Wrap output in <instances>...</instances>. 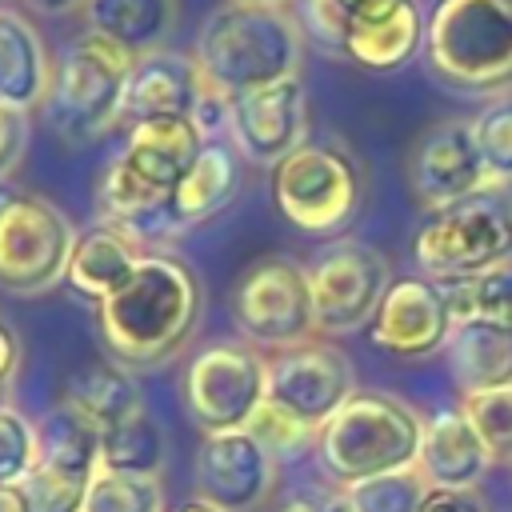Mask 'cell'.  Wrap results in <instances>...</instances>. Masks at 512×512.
<instances>
[{
	"label": "cell",
	"mask_w": 512,
	"mask_h": 512,
	"mask_svg": "<svg viewBox=\"0 0 512 512\" xmlns=\"http://www.w3.org/2000/svg\"><path fill=\"white\" fill-rule=\"evenodd\" d=\"M472 140L492 188H512V92H500L472 116Z\"/></svg>",
	"instance_id": "obj_32"
},
{
	"label": "cell",
	"mask_w": 512,
	"mask_h": 512,
	"mask_svg": "<svg viewBox=\"0 0 512 512\" xmlns=\"http://www.w3.org/2000/svg\"><path fill=\"white\" fill-rule=\"evenodd\" d=\"M68 412H76L84 424H92L96 432H108L116 428L120 420L144 412V400H140V384L132 380V372L116 360H96V364H84L68 376L64 384V400H60Z\"/></svg>",
	"instance_id": "obj_27"
},
{
	"label": "cell",
	"mask_w": 512,
	"mask_h": 512,
	"mask_svg": "<svg viewBox=\"0 0 512 512\" xmlns=\"http://www.w3.org/2000/svg\"><path fill=\"white\" fill-rule=\"evenodd\" d=\"M52 60L44 36L28 16L0 4V104L16 112H32L48 100Z\"/></svg>",
	"instance_id": "obj_23"
},
{
	"label": "cell",
	"mask_w": 512,
	"mask_h": 512,
	"mask_svg": "<svg viewBox=\"0 0 512 512\" xmlns=\"http://www.w3.org/2000/svg\"><path fill=\"white\" fill-rule=\"evenodd\" d=\"M76 512H164V488L148 476H124L96 468Z\"/></svg>",
	"instance_id": "obj_31"
},
{
	"label": "cell",
	"mask_w": 512,
	"mask_h": 512,
	"mask_svg": "<svg viewBox=\"0 0 512 512\" xmlns=\"http://www.w3.org/2000/svg\"><path fill=\"white\" fill-rule=\"evenodd\" d=\"M268 4H284V0H268Z\"/></svg>",
	"instance_id": "obj_47"
},
{
	"label": "cell",
	"mask_w": 512,
	"mask_h": 512,
	"mask_svg": "<svg viewBox=\"0 0 512 512\" xmlns=\"http://www.w3.org/2000/svg\"><path fill=\"white\" fill-rule=\"evenodd\" d=\"M240 152L224 140H204L200 156L192 160V168L184 172V180L172 188V208L176 220L184 228L212 220L216 212H224L236 192H240Z\"/></svg>",
	"instance_id": "obj_28"
},
{
	"label": "cell",
	"mask_w": 512,
	"mask_h": 512,
	"mask_svg": "<svg viewBox=\"0 0 512 512\" xmlns=\"http://www.w3.org/2000/svg\"><path fill=\"white\" fill-rule=\"evenodd\" d=\"M276 464L280 460L268 448H260L244 428L204 436L196 452L200 500L224 512H256L276 488Z\"/></svg>",
	"instance_id": "obj_17"
},
{
	"label": "cell",
	"mask_w": 512,
	"mask_h": 512,
	"mask_svg": "<svg viewBox=\"0 0 512 512\" xmlns=\"http://www.w3.org/2000/svg\"><path fill=\"white\" fill-rule=\"evenodd\" d=\"M36 12H48V16H56V12H72V8H84V0H28Z\"/></svg>",
	"instance_id": "obj_43"
},
{
	"label": "cell",
	"mask_w": 512,
	"mask_h": 512,
	"mask_svg": "<svg viewBox=\"0 0 512 512\" xmlns=\"http://www.w3.org/2000/svg\"><path fill=\"white\" fill-rule=\"evenodd\" d=\"M448 368L464 396L512 388V328L484 324V320H460L448 336Z\"/></svg>",
	"instance_id": "obj_26"
},
{
	"label": "cell",
	"mask_w": 512,
	"mask_h": 512,
	"mask_svg": "<svg viewBox=\"0 0 512 512\" xmlns=\"http://www.w3.org/2000/svg\"><path fill=\"white\" fill-rule=\"evenodd\" d=\"M460 412L492 452V460H512V388L472 392L460 400Z\"/></svg>",
	"instance_id": "obj_34"
},
{
	"label": "cell",
	"mask_w": 512,
	"mask_h": 512,
	"mask_svg": "<svg viewBox=\"0 0 512 512\" xmlns=\"http://www.w3.org/2000/svg\"><path fill=\"white\" fill-rule=\"evenodd\" d=\"M96 208H100V224L124 232L136 248L164 244L176 232H184V224L176 220V208H172V192L136 176L120 156L100 176Z\"/></svg>",
	"instance_id": "obj_19"
},
{
	"label": "cell",
	"mask_w": 512,
	"mask_h": 512,
	"mask_svg": "<svg viewBox=\"0 0 512 512\" xmlns=\"http://www.w3.org/2000/svg\"><path fill=\"white\" fill-rule=\"evenodd\" d=\"M16 360H20V344H16V332L0 320V384H8V376L16 372Z\"/></svg>",
	"instance_id": "obj_40"
},
{
	"label": "cell",
	"mask_w": 512,
	"mask_h": 512,
	"mask_svg": "<svg viewBox=\"0 0 512 512\" xmlns=\"http://www.w3.org/2000/svg\"><path fill=\"white\" fill-rule=\"evenodd\" d=\"M368 336H372V348L396 360H424L444 352L452 336V312H448L444 288L428 276L392 280L368 324Z\"/></svg>",
	"instance_id": "obj_16"
},
{
	"label": "cell",
	"mask_w": 512,
	"mask_h": 512,
	"mask_svg": "<svg viewBox=\"0 0 512 512\" xmlns=\"http://www.w3.org/2000/svg\"><path fill=\"white\" fill-rule=\"evenodd\" d=\"M268 396V356L252 344H208L184 372V408L204 436L240 432Z\"/></svg>",
	"instance_id": "obj_9"
},
{
	"label": "cell",
	"mask_w": 512,
	"mask_h": 512,
	"mask_svg": "<svg viewBox=\"0 0 512 512\" xmlns=\"http://www.w3.org/2000/svg\"><path fill=\"white\" fill-rule=\"evenodd\" d=\"M356 392L352 360L320 340H304L268 356V400L308 424L316 436Z\"/></svg>",
	"instance_id": "obj_12"
},
{
	"label": "cell",
	"mask_w": 512,
	"mask_h": 512,
	"mask_svg": "<svg viewBox=\"0 0 512 512\" xmlns=\"http://www.w3.org/2000/svg\"><path fill=\"white\" fill-rule=\"evenodd\" d=\"M232 316H236V328L252 340V348L260 344L280 352L312 340L316 316H312L308 268L288 256L256 260L232 292Z\"/></svg>",
	"instance_id": "obj_10"
},
{
	"label": "cell",
	"mask_w": 512,
	"mask_h": 512,
	"mask_svg": "<svg viewBox=\"0 0 512 512\" xmlns=\"http://www.w3.org/2000/svg\"><path fill=\"white\" fill-rule=\"evenodd\" d=\"M0 512H32L20 488H0Z\"/></svg>",
	"instance_id": "obj_42"
},
{
	"label": "cell",
	"mask_w": 512,
	"mask_h": 512,
	"mask_svg": "<svg viewBox=\"0 0 512 512\" xmlns=\"http://www.w3.org/2000/svg\"><path fill=\"white\" fill-rule=\"evenodd\" d=\"M416 264L428 280L452 284L512 264V196L488 188L448 212H436L416 232Z\"/></svg>",
	"instance_id": "obj_6"
},
{
	"label": "cell",
	"mask_w": 512,
	"mask_h": 512,
	"mask_svg": "<svg viewBox=\"0 0 512 512\" xmlns=\"http://www.w3.org/2000/svg\"><path fill=\"white\" fill-rule=\"evenodd\" d=\"M100 468L160 480V468H164V432H160V424L148 412H136V416L120 420L116 428L100 432Z\"/></svg>",
	"instance_id": "obj_29"
},
{
	"label": "cell",
	"mask_w": 512,
	"mask_h": 512,
	"mask_svg": "<svg viewBox=\"0 0 512 512\" xmlns=\"http://www.w3.org/2000/svg\"><path fill=\"white\" fill-rule=\"evenodd\" d=\"M204 76L192 60V52L160 48L132 60L128 92H124V120H156V116H188L200 100Z\"/></svg>",
	"instance_id": "obj_20"
},
{
	"label": "cell",
	"mask_w": 512,
	"mask_h": 512,
	"mask_svg": "<svg viewBox=\"0 0 512 512\" xmlns=\"http://www.w3.org/2000/svg\"><path fill=\"white\" fill-rule=\"evenodd\" d=\"M24 144H28V112L0 104V180L20 164Z\"/></svg>",
	"instance_id": "obj_38"
},
{
	"label": "cell",
	"mask_w": 512,
	"mask_h": 512,
	"mask_svg": "<svg viewBox=\"0 0 512 512\" xmlns=\"http://www.w3.org/2000/svg\"><path fill=\"white\" fill-rule=\"evenodd\" d=\"M76 244L72 220L44 196L16 192L0 200V288L40 296L64 280Z\"/></svg>",
	"instance_id": "obj_8"
},
{
	"label": "cell",
	"mask_w": 512,
	"mask_h": 512,
	"mask_svg": "<svg viewBox=\"0 0 512 512\" xmlns=\"http://www.w3.org/2000/svg\"><path fill=\"white\" fill-rule=\"evenodd\" d=\"M492 464V452L460 408H440L424 420L416 472L428 488H476Z\"/></svg>",
	"instance_id": "obj_21"
},
{
	"label": "cell",
	"mask_w": 512,
	"mask_h": 512,
	"mask_svg": "<svg viewBox=\"0 0 512 512\" xmlns=\"http://www.w3.org/2000/svg\"><path fill=\"white\" fill-rule=\"evenodd\" d=\"M176 512H224V508H216V504H208V500H200V496H196V500H188V504H180Z\"/></svg>",
	"instance_id": "obj_44"
},
{
	"label": "cell",
	"mask_w": 512,
	"mask_h": 512,
	"mask_svg": "<svg viewBox=\"0 0 512 512\" xmlns=\"http://www.w3.org/2000/svg\"><path fill=\"white\" fill-rule=\"evenodd\" d=\"M40 460V428L16 412L0 408V488H20Z\"/></svg>",
	"instance_id": "obj_35"
},
{
	"label": "cell",
	"mask_w": 512,
	"mask_h": 512,
	"mask_svg": "<svg viewBox=\"0 0 512 512\" xmlns=\"http://www.w3.org/2000/svg\"><path fill=\"white\" fill-rule=\"evenodd\" d=\"M392 284L388 256L364 240H336L308 264L316 332L344 336L372 324L384 292Z\"/></svg>",
	"instance_id": "obj_11"
},
{
	"label": "cell",
	"mask_w": 512,
	"mask_h": 512,
	"mask_svg": "<svg viewBox=\"0 0 512 512\" xmlns=\"http://www.w3.org/2000/svg\"><path fill=\"white\" fill-rule=\"evenodd\" d=\"M440 288H444L452 324L484 320V324L512 328V264L492 268V272L472 276V280H452V284H440Z\"/></svg>",
	"instance_id": "obj_30"
},
{
	"label": "cell",
	"mask_w": 512,
	"mask_h": 512,
	"mask_svg": "<svg viewBox=\"0 0 512 512\" xmlns=\"http://www.w3.org/2000/svg\"><path fill=\"white\" fill-rule=\"evenodd\" d=\"M420 512H488L476 488H428Z\"/></svg>",
	"instance_id": "obj_39"
},
{
	"label": "cell",
	"mask_w": 512,
	"mask_h": 512,
	"mask_svg": "<svg viewBox=\"0 0 512 512\" xmlns=\"http://www.w3.org/2000/svg\"><path fill=\"white\" fill-rule=\"evenodd\" d=\"M104 348L124 368H156L172 360L200 320V280L196 272L168 256L144 252L120 292L96 304Z\"/></svg>",
	"instance_id": "obj_1"
},
{
	"label": "cell",
	"mask_w": 512,
	"mask_h": 512,
	"mask_svg": "<svg viewBox=\"0 0 512 512\" xmlns=\"http://www.w3.org/2000/svg\"><path fill=\"white\" fill-rule=\"evenodd\" d=\"M424 28L416 0H368L344 16V56L372 72H396L424 48Z\"/></svg>",
	"instance_id": "obj_18"
},
{
	"label": "cell",
	"mask_w": 512,
	"mask_h": 512,
	"mask_svg": "<svg viewBox=\"0 0 512 512\" xmlns=\"http://www.w3.org/2000/svg\"><path fill=\"white\" fill-rule=\"evenodd\" d=\"M332 4H336V8H340V12H344V16H348V12H352V8H360V4H368V0H332Z\"/></svg>",
	"instance_id": "obj_45"
},
{
	"label": "cell",
	"mask_w": 512,
	"mask_h": 512,
	"mask_svg": "<svg viewBox=\"0 0 512 512\" xmlns=\"http://www.w3.org/2000/svg\"><path fill=\"white\" fill-rule=\"evenodd\" d=\"M228 140L244 160L276 168L288 152H296L308 140L304 80L292 76V80L232 96V104H228Z\"/></svg>",
	"instance_id": "obj_15"
},
{
	"label": "cell",
	"mask_w": 512,
	"mask_h": 512,
	"mask_svg": "<svg viewBox=\"0 0 512 512\" xmlns=\"http://www.w3.org/2000/svg\"><path fill=\"white\" fill-rule=\"evenodd\" d=\"M144 252L116 228L108 224H92L88 232H76V244H72V256H68V272H64V284L92 300V304H104L112 292H120L136 268Z\"/></svg>",
	"instance_id": "obj_24"
},
{
	"label": "cell",
	"mask_w": 512,
	"mask_h": 512,
	"mask_svg": "<svg viewBox=\"0 0 512 512\" xmlns=\"http://www.w3.org/2000/svg\"><path fill=\"white\" fill-rule=\"evenodd\" d=\"M40 428V460L32 476L20 484L32 512H76L88 480L100 468V432L84 424L64 404L44 416Z\"/></svg>",
	"instance_id": "obj_13"
},
{
	"label": "cell",
	"mask_w": 512,
	"mask_h": 512,
	"mask_svg": "<svg viewBox=\"0 0 512 512\" xmlns=\"http://www.w3.org/2000/svg\"><path fill=\"white\" fill-rule=\"evenodd\" d=\"M424 56L464 92H512V0H440L424 28Z\"/></svg>",
	"instance_id": "obj_4"
},
{
	"label": "cell",
	"mask_w": 512,
	"mask_h": 512,
	"mask_svg": "<svg viewBox=\"0 0 512 512\" xmlns=\"http://www.w3.org/2000/svg\"><path fill=\"white\" fill-rule=\"evenodd\" d=\"M88 32L112 40L128 56H148L168 48L180 16V0H84Z\"/></svg>",
	"instance_id": "obj_25"
},
{
	"label": "cell",
	"mask_w": 512,
	"mask_h": 512,
	"mask_svg": "<svg viewBox=\"0 0 512 512\" xmlns=\"http://www.w3.org/2000/svg\"><path fill=\"white\" fill-rule=\"evenodd\" d=\"M316 440L324 472L348 488L372 476L416 468L424 416L388 392H352Z\"/></svg>",
	"instance_id": "obj_3"
},
{
	"label": "cell",
	"mask_w": 512,
	"mask_h": 512,
	"mask_svg": "<svg viewBox=\"0 0 512 512\" xmlns=\"http://www.w3.org/2000/svg\"><path fill=\"white\" fill-rule=\"evenodd\" d=\"M132 60L124 48H116L112 40L84 32L60 60V68L52 72V88H48V124L52 132L72 144H96L100 136H108L120 120H124V92H128V76H132Z\"/></svg>",
	"instance_id": "obj_5"
},
{
	"label": "cell",
	"mask_w": 512,
	"mask_h": 512,
	"mask_svg": "<svg viewBox=\"0 0 512 512\" xmlns=\"http://www.w3.org/2000/svg\"><path fill=\"white\" fill-rule=\"evenodd\" d=\"M360 164L328 140H304L272 168V200L288 224L312 236H332L360 212Z\"/></svg>",
	"instance_id": "obj_7"
},
{
	"label": "cell",
	"mask_w": 512,
	"mask_h": 512,
	"mask_svg": "<svg viewBox=\"0 0 512 512\" xmlns=\"http://www.w3.org/2000/svg\"><path fill=\"white\" fill-rule=\"evenodd\" d=\"M192 60L200 76L232 96L300 76L304 28L284 4L268 0H224L200 24Z\"/></svg>",
	"instance_id": "obj_2"
},
{
	"label": "cell",
	"mask_w": 512,
	"mask_h": 512,
	"mask_svg": "<svg viewBox=\"0 0 512 512\" xmlns=\"http://www.w3.org/2000/svg\"><path fill=\"white\" fill-rule=\"evenodd\" d=\"M244 432H248L260 448H268L276 460L296 456V452H304V448L316 440V432H312L308 424H300L296 416H288L284 408H276L268 396H264V404L252 412V420L244 424Z\"/></svg>",
	"instance_id": "obj_36"
},
{
	"label": "cell",
	"mask_w": 512,
	"mask_h": 512,
	"mask_svg": "<svg viewBox=\"0 0 512 512\" xmlns=\"http://www.w3.org/2000/svg\"><path fill=\"white\" fill-rule=\"evenodd\" d=\"M272 512H324V500H320V496H304V492H296V496L280 500Z\"/></svg>",
	"instance_id": "obj_41"
},
{
	"label": "cell",
	"mask_w": 512,
	"mask_h": 512,
	"mask_svg": "<svg viewBox=\"0 0 512 512\" xmlns=\"http://www.w3.org/2000/svg\"><path fill=\"white\" fill-rule=\"evenodd\" d=\"M300 28H308L312 40H320L328 52H340L344 56V12L332 0H304Z\"/></svg>",
	"instance_id": "obj_37"
},
{
	"label": "cell",
	"mask_w": 512,
	"mask_h": 512,
	"mask_svg": "<svg viewBox=\"0 0 512 512\" xmlns=\"http://www.w3.org/2000/svg\"><path fill=\"white\" fill-rule=\"evenodd\" d=\"M408 188L428 216L492 188L472 140V120H440L416 140L408 156Z\"/></svg>",
	"instance_id": "obj_14"
},
{
	"label": "cell",
	"mask_w": 512,
	"mask_h": 512,
	"mask_svg": "<svg viewBox=\"0 0 512 512\" xmlns=\"http://www.w3.org/2000/svg\"><path fill=\"white\" fill-rule=\"evenodd\" d=\"M0 408H8V392H4V384H0Z\"/></svg>",
	"instance_id": "obj_46"
},
{
	"label": "cell",
	"mask_w": 512,
	"mask_h": 512,
	"mask_svg": "<svg viewBox=\"0 0 512 512\" xmlns=\"http://www.w3.org/2000/svg\"><path fill=\"white\" fill-rule=\"evenodd\" d=\"M340 492L348 496L352 512H420L428 484L416 468H408V472H388V476L348 484Z\"/></svg>",
	"instance_id": "obj_33"
},
{
	"label": "cell",
	"mask_w": 512,
	"mask_h": 512,
	"mask_svg": "<svg viewBox=\"0 0 512 512\" xmlns=\"http://www.w3.org/2000/svg\"><path fill=\"white\" fill-rule=\"evenodd\" d=\"M204 136L188 116H156V120H136L128 124V140L120 148V160L144 176L156 188H176L192 160L200 156Z\"/></svg>",
	"instance_id": "obj_22"
}]
</instances>
